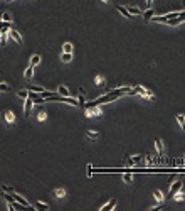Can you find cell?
I'll use <instances>...</instances> for the list:
<instances>
[{
  "instance_id": "19",
  "label": "cell",
  "mask_w": 185,
  "mask_h": 211,
  "mask_svg": "<svg viewBox=\"0 0 185 211\" xmlns=\"http://www.w3.org/2000/svg\"><path fill=\"white\" fill-rule=\"evenodd\" d=\"M123 181L126 182V184H131V181H133V176H131V172H123Z\"/></svg>"
},
{
  "instance_id": "24",
  "label": "cell",
  "mask_w": 185,
  "mask_h": 211,
  "mask_svg": "<svg viewBox=\"0 0 185 211\" xmlns=\"http://www.w3.org/2000/svg\"><path fill=\"white\" fill-rule=\"evenodd\" d=\"M153 196H155V199L158 201V203H163V194H162V191L156 189L155 193H153Z\"/></svg>"
},
{
  "instance_id": "9",
  "label": "cell",
  "mask_w": 185,
  "mask_h": 211,
  "mask_svg": "<svg viewBox=\"0 0 185 211\" xmlns=\"http://www.w3.org/2000/svg\"><path fill=\"white\" fill-rule=\"evenodd\" d=\"M32 105H34V103H32V100H30L29 96H27V98H26V103H24V115H26V116H29V115H30V110H32Z\"/></svg>"
},
{
  "instance_id": "14",
  "label": "cell",
  "mask_w": 185,
  "mask_h": 211,
  "mask_svg": "<svg viewBox=\"0 0 185 211\" xmlns=\"http://www.w3.org/2000/svg\"><path fill=\"white\" fill-rule=\"evenodd\" d=\"M142 15H143V20H145V22H148L150 19H152L153 15H155V14H153V9H152V7H148V10L142 12Z\"/></svg>"
},
{
  "instance_id": "22",
  "label": "cell",
  "mask_w": 185,
  "mask_h": 211,
  "mask_svg": "<svg viewBox=\"0 0 185 211\" xmlns=\"http://www.w3.org/2000/svg\"><path fill=\"white\" fill-rule=\"evenodd\" d=\"M177 122H178V125L182 127V130L185 132V116L183 115H177Z\"/></svg>"
},
{
  "instance_id": "7",
  "label": "cell",
  "mask_w": 185,
  "mask_h": 211,
  "mask_svg": "<svg viewBox=\"0 0 185 211\" xmlns=\"http://www.w3.org/2000/svg\"><path fill=\"white\" fill-rule=\"evenodd\" d=\"M178 189H182V181H172L170 186H168V191H170V196H173L175 193H177Z\"/></svg>"
},
{
  "instance_id": "33",
  "label": "cell",
  "mask_w": 185,
  "mask_h": 211,
  "mask_svg": "<svg viewBox=\"0 0 185 211\" xmlns=\"http://www.w3.org/2000/svg\"><path fill=\"white\" fill-rule=\"evenodd\" d=\"M0 91H10V86L7 83H0Z\"/></svg>"
},
{
  "instance_id": "34",
  "label": "cell",
  "mask_w": 185,
  "mask_h": 211,
  "mask_svg": "<svg viewBox=\"0 0 185 211\" xmlns=\"http://www.w3.org/2000/svg\"><path fill=\"white\" fill-rule=\"evenodd\" d=\"M143 157L142 156H135V157H131V160H133V166H136L138 162H140V160H142Z\"/></svg>"
},
{
  "instance_id": "15",
  "label": "cell",
  "mask_w": 185,
  "mask_h": 211,
  "mask_svg": "<svg viewBox=\"0 0 185 211\" xmlns=\"http://www.w3.org/2000/svg\"><path fill=\"white\" fill-rule=\"evenodd\" d=\"M115 206H116V199H109V203L104 204L103 208H99V209H101V211H111Z\"/></svg>"
},
{
  "instance_id": "26",
  "label": "cell",
  "mask_w": 185,
  "mask_h": 211,
  "mask_svg": "<svg viewBox=\"0 0 185 211\" xmlns=\"http://www.w3.org/2000/svg\"><path fill=\"white\" fill-rule=\"evenodd\" d=\"M2 196H4V199L7 201L9 204L14 203V198H12V194H7V191H4V193H2Z\"/></svg>"
},
{
  "instance_id": "29",
  "label": "cell",
  "mask_w": 185,
  "mask_h": 211,
  "mask_svg": "<svg viewBox=\"0 0 185 211\" xmlns=\"http://www.w3.org/2000/svg\"><path fill=\"white\" fill-rule=\"evenodd\" d=\"M7 32H9V30H0V42H2V44L7 42Z\"/></svg>"
},
{
  "instance_id": "27",
  "label": "cell",
  "mask_w": 185,
  "mask_h": 211,
  "mask_svg": "<svg viewBox=\"0 0 185 211\" xmlns=\"http://www.w3.org/2000/svg\"><path fill=\"white\" fill-rule=\"evenodd\" d=\"M9 29H10V22L0 20V30H9Z\"/></svg>"
},
{
  "instance_id": "40",
  "label": "cell",
  "mask_w": 185,
  "mask_h": 211,
  "mask_svg": "<svg viewBox=\"0 0 185 211\" xmlns=\"http://www.w3.org/2000/svg\"><path fill=\"white\" fill-rule=\"evenodd\" d=\"M152 4H153V0H146V5H148V7H152Z\"/></svg>"
},
{
  "instance_id": "2",
  "label": "cell",
  "mask_w": 185,
  "mask_h": 211,
  "mask_svg": "<svg viewBox=\"0 0 185 211\" xmlns=\"http://www.w3.org/2000/svg\"><path fill=\"white\" fill-rule=\"evenodd\" d=\"M84 115L87 116V118H91V116H98L99 120L103 118V110L98 108V105H87L86 106V113Z\"/></svg>"
},
{
  "instance_id": "1",
  "label": "cell",
  "mask_w": 185,
  "mask_h": 211,
  "mask_svg": "<svg viewBox=\"0 0 185 211\" xmlns=\"http://www.w3.org/2000/svg\"><path fill=\"white\" fill-rule=\"evenodd\" d=\"M135 93H138L143 100H148V102H153V100H155V93L146 90L145 86H135Z\"/></svg>"
},
{
  "instance_id": "17",
  "label": "cell",
  "mask_w": 185,
  "mask_h": 211,
  "mask_svg": "<svg viewBox=\"0 0 185 211\" xmlns=\"http://www.w3.org/2000/svg\"><path fill=\"white\" fill-rule=\"evenodd\" d=\"M57 95H61V96H69V90H67V86L61 84V86L57 88Z\"/></svg>"
},
{
  "instance_id": "38",
  "label": "cell",
  "mask_w": 185,
  "mask_h": 211,
  "mask_svg": "<svg viewBox=\"0 0 185 211\" xmlns=\"http://www.w3.org/2000/svg\"><path fill=\"white\" fill-rule=\"evenodd\" d=\"M94 83H96V84H103V83H104V80H103V78H101V76H96V80H94Z\"/></svg>"
},
{
  "instance_id": "8",
  "label": "cell",
  "mask_w": 185,
  "mask_h": 211,
  "mask_svg": "<svg viewBox=\"0 0 185 211\" xmlns=\"http://www.w3.org/2000/svg\"><path fill=\"white\" fill-rule=\"evenodd\" d=\"M99 137H101V134H99V132H94V130H87L86 132V138L89 140V142H98Z\"/></svg>"
},
{
  "instance_id": "6",
  "label": "cell",
  "mask_w": 185,
  "mask_h": 211,
  "mask_svg": "<svg viewBox=\"0 0 185 211\" xmlns=\"http://www.w3.org/2000/svg\"><path fill=\"white\" fill-rule=\"evenodd\" d=\"M12 198H14V199L17 201V203H20L24 208H27V209H30V208H32V206H30V203L26 199V198H22L20 194H17V193H15V191H14V193H12Z\"/></svg>"
},
{
  "instance_id": "23",
  "label": "cell",
  "mask_w": 185,
  "mask_h": 211,
  "mask_svg": "<svg viewBox=\"0 0 185 211\" xmlns=\"http://www.w3.org/2000/svg\"><path fill=\"white\" fill-rule=\"evenodd\" d=\"M36 206L39 208V209H42V211H46V209H49V204H46V203H42V201H36Z\"/></svg>"
},
{
  "instance_id": "10",
  "label": "cell",
  "mask_w": 185,
  "mask_h": 211,
  "mask_svg": "<svg viewBox=\"0 0 185 211\" xmlns=\"http://www.w3.org/2000/svg\"><path fill=\"white\" fill-rule=\"evenodd\" d=\"M155 147H156V150H158V156L162 157V156H163V150H165L163 142H162V138H158V137L155 138Z\"/></svg>"
},
{
  "instance_id": "20",
  "label": "cell",
  "mask_w": 185,
  "mask_h": 211,
  "mask_svg": "<svg viewBox=\"0 0 185 211\" xmlns=\"http://www.w3.org/2000/svg\"><path fill=\"white\" fill-rule=\"evenodd\" d=\"M40 59H42V58H40L39 54H34L32 58H30V64H32L34 68H36V66H37V64H39V63H40Z\"/></svg>"
},
{
  "instance_id": "3",
  "label": "cell",
  "mask_w": 185,
  "mask_h": 211,
  "mask_svg": "<svg viewBox=\"0 0 185 211\" xmlns=\"http://www.w3.org/2000/svg\"><path fill=\"white\" fill-rule=\"evenodd\" d=\"M182 22H185V12H180V14H178L175 19H168L165 24H167V26L175 27V26H178V24H182Z\"/></svg>"
},
{
  "instance_id": "28",
  "label": "cell",
  "mask_w": 185,
  "mask_h": 211,
  "mask_svg": "<svg viewBox=\"0 0 185 211\" xmlns=\"http://www.w3.org/2000/svg\"><path fill=\"white\" fill-rule=\"evenodd\" d=\"M62 52H73V44L66 42L64 46H62Z\"/></svg>"
},
{
  "instance_id": "35",
  "label": "cell",
  "mask_w": 185,
  "mask_h": 211,
  "mask_svg": "<svg viewBox=\"0 0 185 211\" xmlns=\"http://www.w3.org/2000/svg\"><path fill=\"white\" fill-rule=\"evenodd\" d=\"M86 167H87V169H86V174L91 177V176H93V166H91V164H87Z\"/></svg>"
},
{
  "instance_id": "12",
  "label": "cell",
  "mask_w": 185,
  "mask_h": 211,
  "mask_svg": "<svg viewBox=\"0 0 185 211\" xmlns=\"http://www.w3.org/2000/svg\"><path fill=\"white\" fill-rule=\"evenodd\" d=\"M116 10H118V12H120V14H121V15H123V17H125V19H131V17H133V15H131V14H130V12H128V10H126V7H123V5H116Z\"/></svg>"
},
{
  "instance_id": "16",
  "label": "cell",
  "mask_w": 185,
  "mask_h": 211,
  "mask_svg": "<svg viewBox=\"0 0 185 211\" xmlns=\"http://www.w3.org/2000/svg\"><path fill=\"white\" fill-rule=\"evenodd\" d=\"M126 10L130 12L131 15H142V10H140L138 7H135V5H128V7H126Z\"/></svg>"
},
{
  "instance_id": "41",
  "label": "cell",
  "mask_w": 185,
  "mask_h": 211,
  "mask_svg": "<svg viewBox=\"0 0 185 211\" xmlns=\"http://www.w3.org/2000/svg\"><path fill=\"white\" fill-rule=\"evenodd\" d=\"M101 2H104V4H108V2H109V0H101Z\"/></svg>"
},
{
  "instance_id": "32",
  "label": "cell",
  "mask_w": 185,
  "mask_h": 211,
  "mask_svg": "<svg viewBox=\"0 0 185 211\" xmlns=\"http://www.w3.org/2000/svg\"><path fill=\"white\" fill-rule=\"evenodd\" d=\"M173 198H175V199H177V201H183V193H182V191L178 189L177 193L173 194Z\"/></svg>"
},
{
  "instance_id": "39",
  "label": "cell",
  "mask_w": 185,
  "mask_h": 211,
  "mask_svg": "<svg viewBox=\"0 0 185 211\" xmlns=\"http://www.w3.org/2000/svg\"><path fill=\"white\" fill-rule=\"evenodd\" d=\"M2 191H9V193H14V188H9V186H2Z\"/></svg>"
},
{
  "instance_id": "31",
  "label": "cell",
  "mask_w": 185,
  "mask_h": 211,
  "mask_svg": "<svg viewBox=\"0 0 185 211\" xmlns=\"http://www.w3.org/2000/svg\"><path fill=\"white\" fill-rule=\"evenodd\" d=\"M47 118V112H39V115H37V120L39 122H44Z\"/></svg>"
},
{
  "instance_id": "25",
  "label": "cell",
  "mask_w": 185,
  "mask_h": 211,
  "mask_svg": "<svg viewBox=\"0 0 185 211\" xmlns=\"http://www.w3.org/2000/svg\"><path fill=\"white\" fill-rule=\"evenodd\" d=\"M73 59V52H62V61L64 63H71Z\"/></svg>"
},
{
  "instance_id": "18",
  "label": "cell",
  "mask_w": 185,
  "mask_h": 211,
  "mask_svg": "<svg viewBox=\"0 0 185 211\" xmlns=\"http://www.w3.org/2000/svg\"><path fill=\"white\" fill-rule=\"evenodd\" d=\"M54 196H56V198H59V199L66 198V189H62V188H57V189L54 191Z\"/></svg>"
},
{
  "instance_id": "5",
  "label": "cell",
  "mask_w": 185,
  "mask_h": 211,
  "mask_svg": "<svg viewBox=\"0 0 185 211\" xmlns=\"http://www.w3.org/2000/svg\"><path fill=\"white\" fill-rule=\"evenodd\" d=\"M29 98L32 100V103L34 105H42V103H46L47 100L46 98H42V95H36L32 90H29Z\"/></svg>"
},
{
  "instance_id": "30",
  "label": "cell",
  "mask_w": 185,
  "mask_h": 211,
  "mask_svg": "<svg viewBox=\"0 0 185 211\" xmlns=\"http://www.w3.org/2000/svg\"><path fill=\"white\" fill-rule=\"evenodd\" d=\"M17 95H19V98L26 100L27 96H29V90H20V91H19V93H17Z\"/></svg>"
},
{
  "instance_id": "42",
  "label": "cell",
  "mask_w": 185,
  "mask_h": 211,
  "mask_svg": "<svg viewBox=\"0 0 185 211\" xmlns=\"http://www.w3.org/2000/svg\"><path fill=\"white\" fill-rule=\"evenodd\" d=\"M7 2H14V0H7Z\"/></svg>"
},
{
  "instance_id": "36",
  "label": "cell",
  "mask_w": 185,
  "mask_h": 211,
  "mask_svg": "<svg viewBox=\"0 0 185 211\" xmlns=\"http://www.w3.org/2000/svg\"><path fill=\"white\" fill-rule=\"evenodd\" d=\"M29 90H32V91H37V93H42V91H44V88H40V86H30Z\"/></svg>"
},
{
  "instance_id": "21",
  "label": "cell",
  "mask_w": 185,
  "mask_h": 211,
  "mask_svg": "<svg viewBox=\"0 0 185 211\" xmlns=\"http://www.w3.org/2000/svg\"><path fill=\"white\" fill-rule=\"evenodd\" d=\"M32 74H34V66L29 64V66H27V69H26V78H27V80H30Z\"/></svg>"
},
{
  "instance_id": "4",
  "label": "cell",
  "mask_w": 185,
  "mask_h": 211,
  "mask_svg": "<svg viewBox=\"0 0 185 211\" xmlns=\"http://www.w3.org/2000/svg\"><path fill=\"white\" fill-rule=\"evenodd\" d=\"M4 122L9 125V127H14L15 125V115L10 112V110H5L4 112Z\"/></svg>"
},
{
  "instance_id": "37",
  "label": "cell",
  "mask_w": 185,
  "mask_h": 211,
  "mask_svg": "<svg viewBox=\"0 0 185 211\" xmlns=\"http://www.w3.org/2000/svg\"><path fill=\"white\" fill-rule=\"evenodd\" d=\"M2 20H5V22H10V14H9V12H5V14L2 15Z\"/></svg>"
},
{
  "instance_id": "13",
  "label": "cell",
  "mask_w": 185,
  "mask_h": 211,
  "mask_svg": "<svg viewBox=\"0 0 185 211\" xmlns=\"http://www.w3.org/2000/svg\"><path fill=\"white\" fill-rule=\"evenodd\" d=\"M77 102H79V105H84V103H86V90H84V88H79V96H77Z\"/></svg>"
},
{
  "instance_id": "11",
  "label": "cell",
  "mask_w": 185,
  "mask_h": 211,
  "mask_svg": "<svg viewBox=\"0 0 185 211\" xmlns=\"http://www.w3.org/2000/svg\"><path fill=\"white\" fill-rule=\"evenodd\" d=\"M7 34H9V36H10L12 39H14L15 42H17V44H22V37H20V34H19L15 29H10V32H7Z\"/></svg>"
}]
</instances>
